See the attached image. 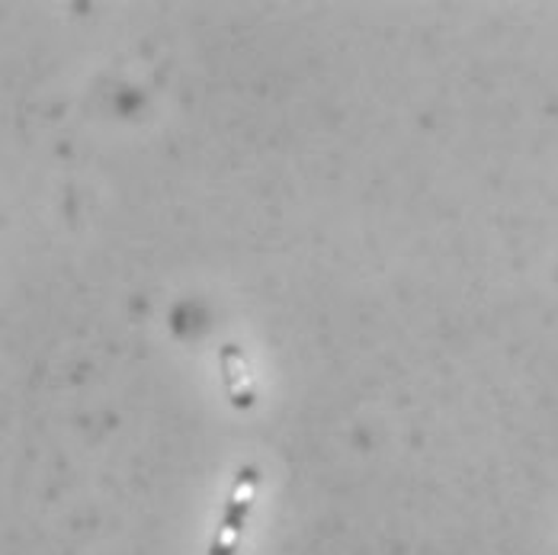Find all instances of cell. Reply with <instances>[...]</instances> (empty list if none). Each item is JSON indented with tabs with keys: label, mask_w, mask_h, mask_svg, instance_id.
<instances>
[{
	"label": "cell",
	"mask_w": 558,
	"mask_h": 555,
	"mask_svg": "<svg viewBox=\"0 0 558 555\" xmlns=\"http://www.w3.org/2000/svg\"><path fill=\"white\" fill-rule=\"evenodd\" d=\"M219 363H222V379L228 398L234 408H251L257 389H254V376H251V366H247V357L238 343H225L222 353H219Z\"/></svg>",
	"instance_id": "7a4b0ae2"
},
{
	"label": "cell",
	"mask_w": 558,
	"mask_h": 555,
	"mask_svg": "<svg viewBox=\"0 0 558 555\" xmlns=\"http://www.w3.org/2000/svg\"><path fill=\"white\" fill-rule=\"evenodd\" d=\"M257 485H260V472L257 466H244L228 492L225 500L222 520H219V530L213 536V546L209 555H234L238 553V543L244 536V527H247V517H251V507L257 498Z\"/></svg>",
	"instance_id": "6da1fadb"
}]
</instances>
